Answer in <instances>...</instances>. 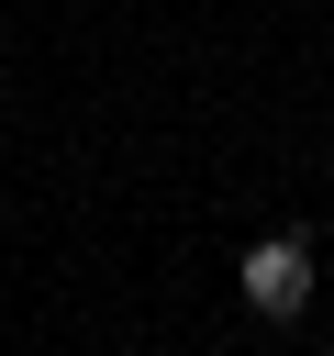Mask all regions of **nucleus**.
<instances>
[{"mask_svg": "<svg viewBox=\"0 0 334 356\" xmlns=\"http://www.w3.org/2000/svg\"><path fill=\"white\" fill-rule=\"evenodd\" d=\"M234 289H245V312L301 323V312H312V245H301V234H256L245 267H234Z\"/></svg>", "mask_w": 334, "mask_h": 356, "instance_id": "1", "label": "nucleus"}]
</instances>
